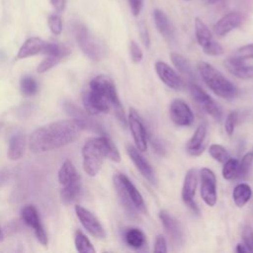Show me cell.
<instances>
[{
	"label": "cell",
	"mask_w": 253,
	"mask_h": 253,
	"mask_svg": "<svg viewBox=\"0 0 253 253\" xmlns=\"http://www.w3.org/2000/svg\"><path fill=\"white\" fill-rule=\"evenodd\" d=\"M82 102L85 111L91 116L109 113L113 108L120 124L124 127L127 126V118L119 99L115 83L108 75H97L89 82L88 89L82 93Z\"/></svg>",
	"instance_id": "obj_1"
},
{
	"label": "cell",
	"mask_w": 253,
	"mask_h": 253,
	"mask_svg": "<svg viewBox=\"0 0 253 253\" xmlns=\"http://www.w3.org/2000/svg\"><path fill=\"white\" fill-rule=\"evenodd\" d=\"M82 130L73 120H62L37 128L29 138V148L34 153H42L73 142Z\"/></svg>",
	"instance_id": "obj_2"
},
{
	"label": "cell",
	"mask_w": 253,
	"mask_h": 253,
	"mask_svg": "<svg viewBox=\"0 0 253 253\" xmlns=\"http://www.w3.org/2000/svg\"><path fill=\"white\" fill-rule=\"evenodd\" d=\"M82 157L84 171L92 177L100 172L105 158L114 162L121 161L117 146L106 134L87 139L82 147Z\"/></svg>",
	"instance_id": "obj_3"
},
{
	"label": "cell",
	"mask_w": 253,
	"mask_h": 253,
	"mask_svg": "<svg viewBox=\"0 0 253 253\" xmlns=\"http://www.w3.org/2000/svg\"><path fill=\"white\" fill-rule=\"evenodd\" d=\"M198 70L206 85L215 95L225 100H233L237 96V87L211 64L200 61L198 63Z\"/></svg>",
	"instance_id": "obj_4"
},
{
	"label": "cell",
	"mask_w": 253,
	"mask_h": 253,
	"mask_svg": "<svg viewBox=\"0 0 253 253\" xmlns=\"http://www.w3.org/2000/svg\"><path fill=\"white\" fill-rule=\"evenodd\" d=\"M75 36L81 50L90 59L99 61L105 56V46L98 39L90 34L84 25L77 24L75 26Z\"/></svg>",
	"instance_id": "obj_5"
},
{
	"label": "cell",
	"mask_w": 253,
	"mask_h": 253,
	"mask_svg": "<svg viewBox=\"0 0 253 253\" xmlns=\"http://www.w3.org/2000/svg\"><path fill=\"white\" fill-rule=\"evenodd\" d=\"M190 93L196 103L212 119L215 121H220L222 118V112L215 101L199 85L192 83L189 86Z\"/></svg>",
	"instance_id": "obj_6"
},
{
	"label": "cell",
	"mask_w": 253,
	"mask_h": 253,
	"mask_svg": "<svg viewBox=\"0 0 253 253\" xmlns=\"http://www.w3.org/2000/svg\"><path fill=\"white\" fill-rule=\"evenodd\" d=\"M127 126L132 134L135 147L144 152L147 149V131L138 112L134 108H129L127 116Z\"/></svg>",
	"instance_id": "obj_7"
},
{
	"label": "cell",
	"mask_w": 253,
	"mask_h": 253,
	"mask_svg": "<svg viewBox=\"0 0 253 253\" xmlns=\"http://www.w3.org/2000/svg\"><path fill=\"white\" fill-rule=\"evenodd\" d=\"M62 106L65 112L79 124L82 129H88L101 134H105L102 126L94 119H92L91 115H89L86 111H82L80 108H78L76 105L69 101H64Z\"/></svg>",
	"instance_id": "obj_8"
},
{
	"label": "cell",
	"mask_w": 253,
	"mask_h": 253,
	"mask_svg": "<svg viewBox=\"0 0 253 253\" xmlns=\"http://www.w3.org/2000/svg\"><path fill=\"white\" fill-rule=\"evenodd\" d=\"M201 178V197L203 201L210 207H213L217 201L216 194V178L212 170L204 167L200 171Z\"/></svg>",
	"instance_id": "obj_9"
},
{
	"label": "cell",
	"mask_w": 253,
	"mask_h": 253,
	"mask_svg": "<svg viewBox=\"0 0 253 253\" xmlns=\"http://www.w3.org/2000/svg\"><path fill=\"white\" fill-rule=\"evenodd\" d=\"M197 185H198V175H197V170L194 168L189 169L186 172L185 178H184V183L182 187V193L181 197L184 202V204L195 213L199 214L200 210L199 207L195 201V195H196V190H197Z\"/></svg>",
	"instance_id": "obj_10"
},
{
	"label": "cell",
	"mask_w": 253,
	"mask_h": 253,
	"mask_svg": "<svg viewBox=\"0 0 253 253\" xmlns=\"http://www.w3.org/2000/svg\"><path fill=\"white\" fill-rule=\"evenodd\" d=\"M171 121L179 126H189L194 123V114L189 105L182 99H174L169 107Z\"/></svg>",
	"instance_id": "obj_11"
},
{
	"label": "cell",
	"mask_w": 253,
	"mask_h": 253,
	"mask_svg": "<svg viewBox=\"0 0 253 253\" xmlns=\"http://www.w3.org/2000/svg\"><path fill=\"white\" fill-rule=\"evenodd\" d=\"M75 213L84 228L94 237L103 239L106 237V231L99 219L88 210L77 205L75 206Z\"/></svg>",
	"instance_id": "obj_12"
},
{
	"label": "cell",
	"mask_w": 253,
	"mask_h": 253,
	"mask_svg": "<svg viewBox=\"0 0 253 253\" xmlns=\"http://www.w3.org/2000/svg\"><path fill=\"white\" fill-rule=\"evenodd\" d=\"M22 218L24 222L32 227L35 231V234L38 238V240L44 246L47 245L48 239H47V234L42 225L39 213L37 209L34 206H26L22 210Z\"/></svg>",
	"instance_id": "obj_13"
},
{
	"label": "cell",
	"mask_w": 253,
	"mask_h": 253,
	"mask_svg": "<svg viewBox=\"0 0 253 253\" xmlns=\"http://www.w3.org/2000/svg\"><path fill=\"white\" fill-rule=\"evenodd\" d=\"M245 16L239 11H232L223 15L213 26V31L216 36L223 37L232 30L242 25Z\"/></svg>",
	"instance_id": "obj_14"
},
{
	"label": "cell",
	"mask_w": 253,
	"mask_h": 253,
	"mask_svg": "<svg viewBox=\"0 0 253 253\" xmlns=\"http://www.w3.org/2000/svg\"><path fill=\"white\" fill-rule=\"evenodd\" d=\"M126 152L130 158V160L133 162L135 165L136 169L140 172V174L144 177L145 180H147L150 184L154 185L156 183V178H155V173L149 162L140 154V151L130 145L127 144L126 146Z\"/></svg>",
	"instance_id": "obj_15"
},
{
	"label": "cell",
	"mask_w": 253,
	"mask_h": 253,
	"mask_svg": "<svg viewBox=\"0 0 253 253\" xmlns=\"http://www.w3.org/2000/svg\"><path fill=\"white\" fill-rule=\"evenodd\" d=\"M155 70L160 80L173 90H180L183 87V81L178 73L166 62L158 60L155 63Z\"/></svg>",
	"instance_id": "obj_16"
},
{
	"label": "cell",
	"mask_w": 253,
	"mask_h": 253,
	"mask_svg": "<svg viewBox=\"0 0 253 253\" xmlns=\"http://www.w3.org/2000/svg\"><path fill=\"white\" fill-rule=\"evenodd\" d=\"M159 218L171 240L175 244H180L183 241V231L178 220L166 210L159 211Z\"/></svg>",
	"instance_id": "obj_17"
},
{
	"label": "cell",
	"mask_w": 253,
	"mask_h": 253,
	"mask_svg": "<svg viewBox=\"0 0 253 253\" xmlns=\"http://www.w3.org/2000/svg\"><path fill=\"white\" fill-rule=\"evenodd\" d=\"M208 128L205 124L200 125L195 130L192 137L186 144L187 152L192 156H200L206 148V137Z\"/></svg>",
	"instance_id": "obj_18"
},
{
	"label": "cell",
	"mask_w": 253,
	"mask_h": 253,
	"mask_svg": "<svg viewBox=\"0 0 253 253\" xmlns=\"http://www.w3.org/2000/svg\"><path fill=\"white\" fill-rule=\"evenodd\" d=\"M113 183H114V187L116 189V192H117V195L119 197V200L122 204V206L124 207L125 211H126V213L131 216V217H134L137 215V213L139 212L136 208L134 207L131 199L129 198L126 190V187L120 177V173H116L113 177Z\"/></svg>",
	"instance_id": "obj_19"
},
{
	"label": "cell",
	"mask_w": 253,
	"mask_h": 253,
	"mask_svg": "<svg viewBox=\"0 0 253 253\" xmlns=\"http://www.w3.org/2000/svg\"><path fill=\"white\" fill-rule=\"evenodd\" d=\"M226 69L234 76L241 79L253 78V66L245 64L244 60L234 56H230L224 61Z\"/></svg>",
	"instance_id": "obj_20"
},
{
	"label": "cell",
	"mask_w": 253,
	"mask_h": 253,
	"mask_svg": "<svg viewBox=\"0 0 253 253\" xmlns=\"http://www.w3.org/2000/svg\"><path fill=\"white\" fill-rule=\"evenodd\" d=\"M154 23L159 34L168 42H171L174 39V30L171 25L170 20L167 15L160 9H155L153 11Z\"/></svg>",
	"instance_id": "obj_21"
},
{
	"label": "cell",
	"mask_w": 253,
	"mask_h": 253,
	"mask_svg": "<svg viewBox=\"0 0 253 253\" xmlns=\"http://www.w3.org/2000/svg\"><path fill=\"white\" fill-rule=\"evenodd\" d=\"M45 43V42H43L42 39L38 37L29 38L20 47L17 54L18 58H26L42 52Z\"/></svg>",
	"instance_id": "obj_22"
},
{
	"label": "cell",
	"mask_w": 253,
	"mask_h": 253,
	"mask_svg": "<svg viewBox=\"0 0 253 253\" xmlns=\"http://www.w3.org/2000/svg\"><path fill=\"white\" fill-rule=\"evenodd\" d=\"M120 177L126 187V190L129 196V198L131 199L134 207L136 208V210L141 212V213H147V209L144 203V200L141 196V194L139 193V191L136 189V187L132 184V182L123 173H120Z\"/></svg>",
	"instance_id": "obj_23"
},
{
	"label": "cell",
	"mask_w": 253,
	"mask_h": 253,
	"mask_svg": "<svg viewBox=\"0 0 253 253\" xmlns=\"http://www.w3.org/2000/svg\"><path fill=\"white\" fill-rule=\"evenodd\" d=\"M69 53H70L69 47L65 46V45H62L59 50H57L55 52H52V53L45 54L46 57L38 66V72L43 73V72L49 70L50 68L55 66L64 56L68 55Z\"/></svg>",
	"instance_id": "obj_24"
},
{
	"label": "cell",
	"mask_w": 253,
	"mask_h": 253,
	"mask_svg": "<svg viewBox=\"0 0 253 253\" xmlns=\"http://www.w3.org/2000/svg\"><path fill=\"white\" fill-rule=\"evenodd\" d=\"M25 151V136L17 132L10 137L7 156L10 160H19L23 157Z\"/></svg>",
	"instance_id": "obj_25"
},
{
	"label": "cell",
	"mask_w": 253,
	"mask_h": 253,
	"mask_svg": "<svg viewBox=\"0 0 253 253\" xmlns=\"http://www.w3.org/2000/svg\"><path fill=\"white\" fill-rule=\"evenodd\" d=\"M126 243L133 249H141L146 244L145 234L136 227H128L124 232Z\"/></svg>",
	"instance_id": "obj_26"
},
{
	"label": "cell",
	"mask_w": 253,
	"mask_h": 253,
	"mask_svg": "<svg viewBox=\"0 0 253 253\" xmlns=\"http://www.w3.org/2000/svg\"><path fill=\"white\" fill-rule=\"evenodd\" d=\"M78 180H80V175L77 173L71 161L66 160L65 162H63L58 171V181L61 187L67 186Z\"/></svg>",
	"instance_id": "obj_27"
},
{
	"label": "cell",
	"mask_w": 253,
	"mask_h": 253,
	"mask_svg": "<svg viewBox=\"0 0 253 253\" xmlns=\"http://www.w3.org/2000/svg\"><path fill=\"white\" fill-rule=\"evenodd\" d=\"M170 57H171L172 63L174 64V66L180 73H182L184 76H186L192 80H194V78H196V73L194 72L192 64L186 57H184L183 55L176 53V52H172L170 54Z\"/></svg>",
	"instance_id": "obj_28"
},
{
	"label": "cell",
	"mask_w": 253,
	"mask_h": 253,
	"mask_svg": "<svg viewBox=\"0 0 253 253\" xmlns=\"http://www.w3.org/2000/svg\"><path fill=\"white\" fill-rule=\"evenodd\" d=\"M252 190L246 183H240L235 186L232 192V199L238 208H243L251 199Z\"/></svg>",
	"instance_id": "obj_29"
},
{
	"label": "cell",
	"mask_w": 253,
	"mask_h": 253,
	"mask_svg": "<svg viewBox=\"0 0 253 253\" xmlns=\"http://www.w3.org/2000/svg\"><path fill=\"white\" fill-rule=\"evenodd\" d=\"M195 35L198 43L202 47L206 46L208 43L213 41L211 32L200 18L195 19Z\"/></svg>",
	"instance_id": "obj_30"
},
{
	"label": "cell",
	"mask_w": 253,
	"mask_h": 253,
	"mask_svg": "<svg viewBox=\"0 0 253 253\" xmlns=\"http://www.w3.org/2000/svg\"><path fill=\"white\" fill-rule=\"evenodd\" d=\"M81 189L80 180L75 181L67 186L61 187L60 190V198L64 204H70L72 203L79 195Z\"/></svg>",
	"instance_id": "obj_31"
},
{
	"label": "cell",
	"mask_w": 253,
	"mask_h": 253,
	"mask_svg": "<svg viewBox=\"0 0 253 253\" xmlns=\"http://www.w3.org/2000/svg\"><path fill=\"white\" fill-rule=\"evenodd\" d=\"M74 243H75V247L78 252H81V253H94L95 252V248L93 247L89 238L80 230H77L75 232Z\"/></svg>",
	"instance_id": "obj_32"
},
{
	"label": "cell",
	"mask_w": 253,
	"mask_h": 253,
	"mask_svg": "<svg viewBox=\"0 0 253 253\" xmlns=\"http://www.w3.org/2000/svg\"><path fill=\"white\" fill-rule=\"evenodd\" d=\"M239 160L236 158H228L222 167V177L225 180H233L238 176Z\"/></svg>",
	"instance_id": "obj_33"
},
{
	"label": "cell",
	"mask_w": 253,
	"mask_h": 253,
	"mask_svg": "<svg viewBox=\"0 0 253 253\" xmlns=\"http://www.w3.org/2000/svg\"><path fill=\"white\" fill-rule=\"evenodd\" d=\"M20 87L22 93L26 96H33L38 91V84L36 80L29 75H26L21 79Z\"/></svg>",
	"instance_id": "obj_34"
},
{
	"label": "cell",
	"mask_w": 253,
	"mask_h": 253,
	"mask_svg": "<svg viewBox=\"0 0 253 253\" xmlns=\"http://www.w3.org/2000/svg\"><path fill=\"white\" fill-rule=\"evenodd\" d=\"M252 164H253V149L251 151H248L246 154H244L241 160L239 161L237 178H244L245 176H247V174L251 169Z\"/></svg>",
	"instance_id": "obj_35"
},
{
	"label": "cell",
	"mask_w": 253,
	"mask_h": 253,
	"mask_svg": "<svg viewBox=\"0 0 253 253\" xmlns=\"http://www.w3.org/2000/svg\"><path fill=\"white\" fill-rule=\"evenodd\" d=\"M209 153L215 161L220 163H224L230 157L227 150L222 145L216 143H213L210 146Z\"/></svg>",
	"instance_id": "obj_36"
},
{
	"label": "cell",
	"mask_w": 253,
	"mask_h": 253,
	"mask_svg": "<svg viewBox=\"0 0 253 253\" xmlns=\"http://www.w3.org/2000/svg\"><path fill=\"white\" fill-rule=\"evenodd\" d=\"M232 56L237 57L242 60L253 58V43H248V44L240 46L239 48H237L234 51Z\"/></svg>",
	"instance_id": "obj_37"
},
{
	"label": "cell",
	"mask_w": 253,
	"mask_h": 253,
	"mask_svg": "<svg viewBox=\"0 0 253 253\" xmlns=\"http://www.w3.org/2000/svg\"><path fill=\"white\" fill-rule=\"evenodd\" d=\"M237 119H238V114L235 111H232L227 115L225 122H224V129L228 135L233 134Z\"/></svg>",
	"instance_id": "obj_38"
},
{
	"label": "cell",
	"mask_w": 253,
	"mask_h": 253,
	"mask_svg": "<svg viewBox=\"0 0 253 253\" xmlns=\"http://www.w3.org/2000/svg\"><path fill=\"white\" fill-rule=\"evenodd\" d=\"M129 54L133 63H139L143 58V52L138 43L134 41H130L129 42Z\"/></svg>",
	"instance_id": "obj_39"
},
{
	"label": "cell",
	"mask_w": 253,
	"mask_h": 253,
	"mask_svg": "<svg viewBox=\"0 0 253 253\" xmlns=\"http://www.w3.org/2000/svg\"><path fill=\"white\" fill-rule=\"evenodd\" d=\"M48 27L53 35H59L62 31V22L61 18L58 15H50L47 20Z\"/></svg>",
	"instance_id": "obj_40"
},
{
	"label": "cell",
	"mask_w": 253,
	"mask_h": 253,
	"mask_svg": "<svg viewBox=\"0 0 253 253\" xmlns=\"http://www.w3.org/2000/svg\"><path fill=\"white\" fill-rule=\"evenodd\" d=\"M202 48H203L204 52L209 54V55L215 56V55H220V54L223 53L222 45L219 42H215L214 40L211 41L210 43H208L206 46H204Z\"/></svg>",
	"instance_id": "obj_41"
},
{
	"label": "cell",
	"mask_w": 253,
	"mask_h": 253,
	"mask_svg": "<svg viewBox=\"0 0 253 253\" xmlns=\"http://www.w3.org/2000/svg\"><path fill=\"white\" fill-rule=\"evenodd\" d=\"M242 239L247 250L253 252V229L249 225L244 226L242 230Z\"/></svg>",
	"instance_id": "obj_42"
},
{
	"label": "cell",
	"mask_w": 253,
	"mask_h": 253,
	"mask_svg": "<svg viewBox=\"0 0 253 253\" xmlns=\"http://www.w3.org/2000/svg\"><path fill=\"white\" fill-rule=\"evenodd\" d=\"M138 32H139V36H140V40L143 43V45L148 48L150 45V37H149V33H148V29L146 27V25L143 22H140L138 24Z\"/></svg>",
	"instance_id": "obj_43"
},
{
	"label": "cell",
	"mask_w": 253,
	"mask_h": 253,
	"mask_svg": "<svg viewBox=\"0 0 253 253\" xmlns=\"http://www.w3.org/2000/svg\"><path fill=\"white\" fill-rule=\"evenodd\" d=\"M153 250L156 253H166L167 252V242H166L165 237L162 234H158L156 236Z\"/></svg>",
	"instance_id": "obj_44"
},
{
	"label": "cell",
	"mask_w": 253,
	"mask_h": 253,
	"mask_svg": "<svg viewBox=\"0 0 253 253\" xmlns=\"http://www.w3.org/2000/svg\"><path fill=\"white\" fill-rule=\"evenodd\" d=\"M130 11L134 17H137L143 6V0H127Z\"/></svg>",
	"instance_id": "obj_45"
},
{
	"label": "cell",
	"mask_w": 253,
	"mask_h": 253,
	"mask_svg": "<svg viewBox=\"0 0 253 253\" xmlns=\"http://www.w3.org/2000/svg\"><path fill=\"white\" fill-rule=\"evenodd\" d=\"M49 1L57 12H62L65 9L66 0H49Z\"/></svg>",
	"instance_id": "obj_46"
},
{
	"label": "cell",
	"mask_w": 253,
	"mask_h": 253,
	"mask_svg": "<svg viewBox=\"0 0 253 253\" xmlns=\"http://www.w3.org/2000/svg\"><path fill=\"white\" fill-rule=\"evenodd\" d=\"M248 250H247V248H246V246L243 244V243H238L237 244V246H236V252L237 253H245V252H247Z\"/></svg>",
	"instance_id": "obj_47"
},
{
	"label": "cell",
	"mask_w": 253,
	"mask_h": 253,
	"mask_svg": "<svg viewBox=\"0 0 253 253\" xmlns=\"http://www.w3.org/2000/svg\"><path fill=\"white\" fill-rule=\"evenodd\" d=\"M8 177V173L6 171H0V185H2Z\"/></svg>",
	"instance_id": "obj_48"
},
{
	"label": "cell",
	"mask_w": 253,
	"mask_h": 253,
	"mask_svg": "<svg viewBox=\"0 0 253 253\" xmlns=\"http://www.w3.org/2000/svg\"><path fill=\"white\" fill-rule=\"evenodd\" d=\"M3 238H4V234H3V231H2V229L0 227V242L3 240Z\"/></svg>",
	"instance_id": "obj_49"
},
{
	"label": "cell",
	"mask_w": 253,
	"mask_h": 253,
	"mask_svg": "<svg viewBox=\"0 0 253 253\" xmlns=\"http://www.w3.org/2000/svg\"><path fill=\"white\" fill-rule=\"evenodd\" d=\"M208 1H209V3H210V4H215V3L219 2L220 0H208Z\"/></svg>",
	"instance_id": "obj_50"
}]
</instances>
